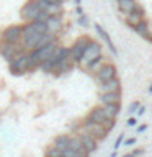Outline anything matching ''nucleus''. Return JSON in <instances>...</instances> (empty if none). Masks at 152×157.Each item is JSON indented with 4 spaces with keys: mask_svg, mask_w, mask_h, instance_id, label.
Masks as SVG:
<instances>
[{
    "mask_svg": "<svg viewBox=\"0 0 152 157\" xmlns=\"http://www.w3.org/2000/svg\"><path fill=\"white\" fill-rule=\"evenodd\" d=\"M56 48H57L56 43L52 41V43H49V44H44V46H41V48L31 49V52L28 54V56H29V69L36 67L43 61H46V59L54 52V49H56Z\"/></svg>",
    "mask_w": 152,
    "mask_h": 157,
    "instance_id": "nucleus-1",
    "label": "nucleus"
},
{
    "mask_svg": "<svg viewBox=\"0 0 152 157\" xmlns=\"http://www.w3.org/2000/svg\"><path fill=\"white\" fill-rule=\"evenodd\" d=\"M48 2L46 0H29L21 7V18L26 20V21H34L36 20V15L39 13V10L46 8Z\"/></svg>",
    "mask_w": 152,
    "mask_h": 157,
    "instance_id": "nucleus-2",
    "label": "nucleus"
},
{
    "mask_svg": "<svg viewBox=\"0 0 152 157\" xmlns=\"http://www.w3.org/2000/svg\"><path fill=\"white\" fill-rule=\"evenodd\" d=\"M29 71V56L28 52H20L10 61V72L12 75H21Z\"/></svg>",
    "mask_w": 152,
    "mask_h": 157,
    "instance_id": "nucleus-3",
    "label": "nucleus"
},
{
    "mask_svg": "<svg viewBox=\"0 0 152 157\" xmlns=\"http://www.w3.org/2000/svg\"><path fill=\"white\" fill-rule=\"evenodd\" d=\"M83 132H87L88 136L93 137V139H95V141L98 142V141L105 139L106 134H108L110 131H108L105 126L98 124V123H95V121L85 120V123H83Z\"/></svg>",
    "mask_w": 152,
    "mask_h": 157,
    "instance_id": "nucleus-4",
    "label": "nucleus"
},
{
    "mask_svg": "<svg viewBox=\"0 0 152 157\" xmlns=\"http://www.w3.org/2000/svg\"><path fill=\"white\" fill-rule=\"evenodd\" d=\"M87 120L95 121V123H98V124L105 126L108 131L113 129V126H115V118L108 116L103 108H95V110H92V111H90V115L87 116Z\"/></svg>",
    "mask_w": 152,
    "mask_h": 157,
    "instance_id": "nucleus-5",
    "label": "nucleus"
},
{
    "mask_svg": "<svg viewBox=\"0 0 152 157\" xmlns=\"http://www.w3.org/2000/svg\"><path fill=\"white\" fill-rule=\"evenodd\" d=\"M100 54H101L100 43H97V41H93V39H90V41H88V44L85 46V49H83V54H82V57H80V61H78V64L85 66V64H88L92 59L98 57Z\"/></svg>",
    "mask_w": 152,
    "mask_h": 157,
    "instance_id": "nucleus-6",
    "label": "nucleus"
},
{
    "mask_svg": "<svg viewBox=\"0 0 152 157\" xmlns=\"http://www.w3.org/2000/svg\"><path fill=\"white\" fill-rule=\"evenodd\" d=\"M88 41H90V38H88V36H82V38H78L70 48H69V56H70V59L74 62L80 61V57L83 54V49H85V46L88 44Z\"/></svg>",
    "mask_w": 152,
    "mask_h": 157,
    "instance_id": "nucleus-7",
    "label": "nucleus"
},
{
    "mask_svg": "<svg viewBox=\"0 0 152 157\" xmlns=\"http://www.w3.org/2000/svg\"><path fill=\"white\" fill-rule=\"evenodd\" d=\"M2 39L5 43L20 44V41H21V26H18V25H12V26L5 28L3 33H2Z\"/></svg>",
    "mask_w": 152,
    "mask_h": 157,
    "instance_id": "nucleus-8",
    "label": "nucleus"
},
{
    "mask_svg": "<svg viewBox=\"0 0 152 157\" xmlns=\"http://www.w3.org/2000/svg\"><path fill=\"white\" fill-rule=\"evenodd\" d=\"M21 52V49L18 48V44H12V43H5L2 41L0 43V54H2V57L5 61H12V59L17 56V54Z\"/></svg>",
    "mask_w": 152,
    "mask_h": 157,
    "instance_id": "nucleus-9",
    "label": "nucleus"
},
{
    "mask_svg": "<svg viewBox=\"0 0 152 157\" xmlns=\"http://www.w3.org/2000/svg\"><path fill=\"white\" fill-rule=\"evenodd\" d=\"M115 75H116V67L113 64H103L97 71V80L100 83L108 80V78H111V77H115Z\"/></svg>",
    "mask_w": 152,
    "mask_h": 157,
    "instance_id": "nucleus-10",
    "label": "nucleus"
},
{
    "mask_svg": "<svg viewBox=\"0 0 152 157\" xmlns=\"http://www.w3.org/2000/svg\"><path fill=\"white\" fill-rule=\"evenodd\" d=\"M77 137L78 139H80V142H82V146L85 147V151L88 152V154H90V152H95L97 151V147H98V144H97V141L93 139V137H90L87 134V132H80L78 131V134H77Z\"/></svg>",
    "mask_w": 152,
    "mask_h": 157,
    "instance_id": "nucleus-11",
    "label": "nucleus"
},
{
    "mask_svg": "<svg viewBox=\"0 0 152 157\" xmlns=\"http://www.w3.org/2000/svg\"><path fill=\"white\" fill-rule=\"evenodd\" d=\"M72 59L70 56H67V57H64L61 59L59 62L54 64V67H52V74H56V75H62V74H66L70 71V66H72Z\"/></svg>",
    "mask_w": 152,
    "mask_h": 157,
    "instance_id": "nucleus-12",
    "label": "nucleus"
},
{
    "mask_svg": "<svg viewBox=\"0 0 152 157\" xmlns=\"http://www.w3.org/2000/svg\"><path fill=\"white\" fill-rule=\"evenodd\" d=\"M144 18V10H142L139 5H136V8L132 10V12L126 13V23L129 25V26H134L137 21H141V20Z\"/></svg>",
    "mask_w": 152,
    "mask_h": 157,
    "instance_id": "nucleus-13",
    "label": "nucleus"
},
{
    "mask_svg": "<svg viewBox=\"0 0 152 157\" xmlns=\"http://www.w3.org/2000/svg\"><path fill=\"white\" fill-rule=\"evenodd\" d=\"M46 26H48V31L49 33H56L61 29L62 26V20H61V15H51L48 20H46Z\"/></svg>",
    "mask_w": 152,
    "mask_h": 157,
    "instance_id": "nucleus-14",
    "label": "nucleus"
},
{
    "mask_svg": "<svg viewBox=\"0 0 152 157\" xmlns=\"http://www.w3.org/2000/svg\"><path fill=\"white\" fill-rule=\"evenodd\" d=\"M100 88H101V92H116V90H120V80H118V77L115 75V77L108 78L105 82H101Z\"/></svg>",
    "mask_w": 152,
    "mask_h": 157,
    "instance_id": "nucleus-15",
    "label": "nucleus"
},
{
    "mask_svg": "<svg viewBox=\"0 0 152 157\" xmlns=\"http://www.w3.org/2000/svg\"><path fill=\"white\" fill-rule=\"evenodd\" d=\"M69 149H72V151L78 152V154L88 157V152L85 151V147L82 146V142H80V139H78L77 136H70V137H69Z\"/></svg>",
    "mask_w": 152,
    "mask_h": 157,
    "instance_id": "nucleus-16",
    "label": "nucleus"
},
{
    "mask_svg": "<svg viewBox=\"0 0 152 157\" xmlns=\"http://www.w3.org/2000/svg\"><path fill=\"white\" fill-rule=\"evenodd\" d=\"M120 100H121L120 90H116V92H101V95H100L101 103H120Z\"/></svg>",
    "mask_w": 152,
    "mask_h": 157,
    "instance_id": "nucleus-17",
    "label": "nucleus"
},
{
    "mask_svg": "<svg viewBox=\"0 0 152 157\" xmlns=\"http://www.w3.org/2000/svg\"><path fill=\"white\" fill-rule=\"evenodd\" d=\"M95 31L98 33V36H101L103 38V41H105L106 44H108V48H110V51L113 52V54H116L118 51H116V48H115V44H113V41H111V38H110V34H108L105 29H103V26H100V25H95Z\"/></svg>",
    "mask_w": 152,
    "mask_h": 157,
    "instance_id": "nucleus-18",
    "label": "nucleus"
},
{
    "mask_svg": "<svg viewBox=\"0 0 152 157\" xmlns=\"http://www.w3.org/2000/svg\"><path fill=\"white\" fill-rule=\"evenodd\" d=\"M132 28H134V31L139 34V36H142V38H149V34H150V31H149V23H147L144 18H142L141 21H137Z\"/></svg>",
    "mask_w": 152,
    "mask_h": 157,
    "instance_id": "nucleus-19",
    "label": "nucleus"
},
{
    "mask_svg": "<svg viewBox=\"0 0 152 157\" xmlns=\"http://www.w3.org/2000/svg\"><path fill=\"white\" fill-rule=\"evenodd\" d=\"M118 2V7H120V10L123 13H129L132 12V10L136 8V0H116Z\"/></svg>",
    "mask_w": 152,
    "mask_h": 157,
    "instance_id": "nucleus-20",
    "label": "nucleus"
},
{
    "mask_svg": "<svg viewBox=\"0 0 152 157\" xmlns=\"http://www.w3.org/2000/svg\"><path fill=\"white\" fill-rule=\"evenodd\" d=\"M103 110H105V113L108 116H111V118H116L118 116V113H120L121 110V106L118 105V103H103Z\"/></svg>",
    "mask_w": 152,
    "mask_h": 157,
    "instance_id": "nucleus-21",
    "label": "nucleus"
},
{
    "mask_svg": "<svg viewBox=\"0 0 152 157\" xmlns=\"http://www.w3.org/2000/svg\"><path fill=\"white\" fill-rule=\"evenodd\" d=\"M101 59H103V57H101V54H100L98 57L92 59V61L88 62V64H85V66H83V67H85V71H87V72H90V74L97 72L98 69H100V62H101Z\"/></svg>",
    "mask_w": 152,
    "mask_h": 157,
    "instance_id": "nucleus-22",
    "label": "nucleus"
},
{
    "mask_svg": "<svg viewBox=\"0 0 152 157\" xmlns=\"http://www.w3.org/2000/svg\"><path fill=\"white\" fill-rule=\"evenodd\" d=\"M69 137H70V136H67V134L57 136L56 139H54V146H56L57 149H61V151L67 149V147H69Z\"/></svg>",
    "mask_w": 152,
    "mask_h": 157,
    "instance_id": "nucleus-23",
    "label": "nucleus"
},
{
    "mask_svg": "<svg viewBox=\"0 0 152 157\" xmlns=\"http://www.w3.org/2000/svg\"><path fill=\"white\" fill-rule=\"evenodd\" d=\"M44 10L49 13V17L51 15H61L62 13V3H48Z\"/></svg>",
    "mask_w": 152,
    "mask_h": 157,
    "instance_id": "nucleus-24",
    "label": "nucleus"
},
{
    "mask_svg": "<svg viewBox=\"0 0 152 157\" xmlns=\"http://www.w3.org/2000/svg\"><path fill=\"white\" fill-rule=\"evenodd\" d=\"M46 157H62V151L57 149L56 146H52L46 151Z\"/></svg>",
    "mask_w": 152,
    "mask_h": 157,
    "instance_id": "nucleus-25",
    "label": "nucleus"
},
{
    "mask_svg": "<svg viewBox=\"0 0 152 157\" xmlns=\"http://www.w3.org/2000/svg\"><path fill=\"white\" fill-rule=\"evenodd\" d=\"M62 155H66V157H85V155H82V154H78V152H75V151H72V149H64L62 151Z\"/></svg>",
    "mask_w": 152,
    "mask_h": 157,
    "instance_id": "nucleus-26",
    "label": "nucleus"
},
{
    "mask_svg": "<svg viewBox=\"0 0 152 157\" xmlns=\"http://www.w3.org/2000/svg\"><path fill=\"white\" fill-rule=\"evenodd\" d=\"M49 18V13L46 12V10H39V13L36 15V20H38V21H46V20Z\"/></svg>",
    "mask_w": 152,
    "mask_h": 157,
    "instance_id": "nucleus-27",
    "label": "nucleus"
},
{
    "mask_svg": "<svg viewBox=\"0 0 152 157\" xmlns=\"http://www.w3.org/2000/svg\"><path fill=\"white\" fill-rule=\"evenodd\" d=\"M123 141H124V134H120V136L116 137V142H115V151H116V149H120V147H121Z\"/></svg>",
    "mask_w": 152,
    "mask_h": 157,
    "instance_id": "nucleus-28",
    "label": "nucleus"
},
{
    "mask_svg": "<svg viewBox=\"0 0 152 157\" xmlns=\"http://www.w3.org/2000/svg\"><path fill=\"white\" fill-rule=\"evenodd\" d=\"M87 23H88V20H87V17L85 15H78V25H80V26H87Z\"/></svg>",
    "mask_w": 152,
    "mask_h": 157,
    "instance_id": "nucleus-29",
    "label": "nucleus"
},
{
    "mask_svg": "<svg viewBox=\"0 0 152 157\" xmlns=\"http://www.w3.org/2000/svg\"><path fill=\"white\" fill-rule=\"evenodd\" d=\"M139 106H141V103H139V101H134V103H131V106H129V111H131V113H136L137 110H139Z\"/></svg>",
    "mask_w": 152,
    "mask_h": 157,
    "instance_id": "nucleus-30",
    "label": "nucleus"
},
{
    "mask_svg": "<svg viewBox=\"0 0 152 157\" xmlns=\"http://www.w3.org/2000/svg\"><path fill=\"white\" fill-rule=\"evenodd\" d=\"M123 142H124V146H132V144H136V137H129V139H126Z\"/></svg>",
    "mask_w": 152,
    "mask_h": 157,
    "instance_id": "nucleus-31",
    "label": "nucleus"
},
{
    "mask_svg": "<svg viewBox=\"0 0 152 157\" xmlns=\"http://www.w3.org/2000/svg\"><path fill=\"white\" fill-rule=\"evenodd\" d=\"M131 154L134 155V157H139V155H142V154H144V149H136L134 152H131Z\"/></svg>",
    "mask_w": 152,
    "mask_h": 157,
    "instance_id": "nucleus-32",
    "label": "nucleus"
},
{
    "mask_svg": "<svg viewBox=\"0 0 152 157\" xmlns=\"http://www.w3.org/2000/svg\"><path fill=\"white\" fill-rule=\"evenodd\" d=\"M136 123H137V118H129V120H127V124L129 126H134Z\"/></svg>",
    "mask_w": 152,
    "mask_h": 157,
    "instance_id": "nucleus-33",
    "label": "nucleus"
},
{
    "mask_svg": "<svg viewBox=\"0 0 152 157\" xmlns=\"http://www.w3.org/2000/svg\"><path fill=\"white\" fill-rule=\"evenodd\" d=\"M146 128H147V124H141L139 128H137V132H144V131H146Z\"/></svg>",
    "mask_w": 152,
    "mask_h": 157,
    "instance_id": "nucleus-34",
    "label": "nucleus"
},
{
    "mask_svg": "<svg viewBox=\"0 0 152 157\" xmlns=\"http://www.w3.org/2000/svg\"><path fill=\"white\" fill-rule=\"evenodd\" d=\"M144 111H146V108H144V106H139V110H137L136 113H137V115L141 116V115H144Z\"/></svg>",
    "mask_w": 152,
    "mask_h": 157,
    "instance_id": "nucleus-35",
    "label": "nucleus"
},
{
    "mask_svg": "<svg viewBox=\"0 0 152 157\" xmlns=\"http://www.w3.org/2000/svg\"><path fill=\"white\" fill-rule=\"evenodd\" d=\"M48 3H64V0H46Z\"/></svg>",
    "mask_w": 152,
    "mask_h": 157,
    "instance_id": "nucleus-36",
    "label": "nucleus"
},
{
    "mask_svg": "<svg viewBox=\"0 0 152 157\" xmlns=\"http://www.w3.org/2000/svg\"><path fill=\"white\" fill-rule=\"evenodd\" d=\"M83 13V10L80 8V5H77V15H82Z\"/></svg>",
    "mask_w": 152,
    "mask_h": 157,
    "instance_id": "nucleus-37",
    "label": "nucleus"
},
{
    "mask_svg": "<svg viewBox=\"0 0 152 157\" xmlns=\"http://www.w3.org/2000/svg\"><path fill=\"white\" fill-rule=\"evenodd\" d=\"M123 157H134L132 154H126V155H123Z\"/></svg>",
    "mask_w": 152,
    "mask_h": 157,
    "instance_id": "nucleus-38",
    "label": "nucleus"
},
{
    "mask_svg": "<svg viewBox=\"0 0 152 157\" xmlns=\"http://www.w3.org/2000/svg\"><path fill=\"white\" fill-rule=\"evenodd\" d=\"M80 2H82V0H75V5H80Z\"/></svg>",
    "mask_w": 152,
    "mask_h": 157,
    "instance_id": "nucleus-39",
    "label": "nucleus"
},
{
    "mask_svg": "<svg viewBox=\"0 0 152 157\" xmlns=\"http://www.w3.org/2000/svg\"><path fill=\"white\" fill-rule=\"evenodd\" d=\"M147 39H149V41L152 43V34H149V38H147Z\"/></svg>",
    "mask_w": 152,
    "mask_h": 157,
    "instance_id": "nucleus-40",
    "label": "nucleus"
},
{
    "mask_svg": "<svg viewBox=\"0 0 152 157\" xmlns=\"http://www.w3.org/2000/svg\"><path fill=\"white\" fill-rule=\"evenodd\" d=\"M149 93H152V85L149 87Z\"/></svg>",
    "mask_w": 152,
    "mask_h": 157,
    "instance_id": "nucleus-41",
    "label": "nucleus"
},
{
    "mask_svg": "<svg viewBox=\"0 0 152 157\" xmlns=\"http://www.w3.org/2000/svg\"><path fill=\"white\" fill-rule=\"evenodd\" d=\"M62 157H66V155H62Z\"/></svg>",
    "mask_w": 152,
    "mask_h": 157,
    "instance_id": "nucleus-42",
    "label": "nucleus"
}]
</instances>
